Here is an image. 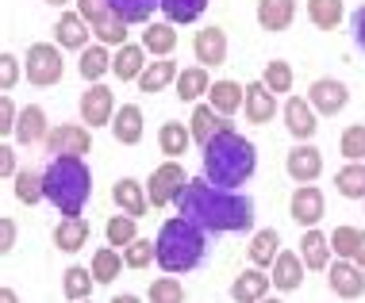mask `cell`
<instances>
[{
  "instance_id": "7a4b0ae2",
  "label": "cell",
  "mask_w": 365,
  "mask_h": 303,
  "mask_svg": "<svg viewBox=\"0 0 365 303\" xmlns=\"http://www.w3.org/2000/svg\"><path fill=\"white\" fill-rule=\"evenodd\" d=\"M254 169H258V150H254L250 139L235 134V127L220 131L204 146V177L220 188H239L254 177Z\"/></svg>"
},
{
  "instance_id": "f6af8a7d",
  "label": "cell",
  "mask_w": 365,
  "mask_h": 303,
  "mask_svg": "<svg viewBox=\"0 0 365 303\" xmlns=\"http://www.w3.org/2000/svg\"><path fill=\"white\" fill-rule=\"evenodd\" d=\"M150 303H185V288H181V280L173 277H158L154 285H150Z\"/></svg>"
},
{
  "instance_id": "74e56055",
  "label": "cell",
  "mask_w": 365,
  "mask_h": 303,
  "mask_svg": "<svg viewBox=\"0 0 365 303\" xmlns=\"http://www.w3.org/2000/svg\"><path fill=\"white\" fill-rule=\"evenodd\" d=\"M308 16L319 31H334L342 23V0H308Z\"/></svg>"
},
{
  "instance_id": "681fc988",
  "label": "cell",
  "mask_w": 365,
  "mask_h": 303,
  "mask_svg": "<svg viewBox=\"0 0 365 303\" xmlns=\"http://www.w3.org/2000/svg\"><path fill=\"white\" fill-rule=\"evenodd\" d=\"M16 85V54H0V89H12Z\"/></svg>"
},
{
  "instance_id": "bcb514c9",
  "label": "cell",
  "mask_w": 365,
  "mask_h": 303,
  "mask_svg": "<svg viewBox=\"0 0 365 303\" xmlns=\"http://www.w3.org/2000/svg\"><path fill=\"white\" fill-rule=\"evenodd\" d=\"M123 261H127V269H146V265H150V261H158V246H154V242H139V238H135L131 242V246H123Z\"/></svg>"
},
{
  "instance_id": "2e32d148",
  "label": "cell",
  "mask_w": 365,
  "mask_h": 303,
  "mask_svg": "<svg viewBox=\"0 0 365 303\" xmlns=\"http://www.w3.org/2000/svg\"><path fill=\"white\" fill-rule=\"evenodd\" d=\"M304 257H296L292 250H281L277 253V261L269 265V280H273V288H281V292H296L304 285Z\"/></svg>"
},
{
  "instance_id": "8fae6325",
  "label": "cell",
  "mask_w": 365,
  "mask_h": 303,
  "mask_svg": "<svg viewBox=\"0 0 365 303\" xmlns=\"http://www.w3.org/2000/svg\"><path fill=\"white\" fill-rule=\"evenodd\" d=\"M88 35H93V23L81 16V12H62L54 23V43L62 51H85L88 46Z\"/></svg>"
},
{
  "instance_id": "cb8c5ba5",
  "label": "cell",
  "mask_w": 365,
  "mask_h": 303,
  "mask_svg": "<svg viewBox=\"0 0 365 303\" xmlns=\"http://www.w3.org/2000/svg\"><path fill=\"white\" fill-rule=\"evenodd\" d=\"M85 242H88V223L81 219V215H66V219L54 227V246L62 253H77Z\"/></svg>"
},
{
  "instance_id": "c3c4849f",
  "label": "cell",
  "mask_w": 365,
  "mask_h": 303,
  "mask_svg": "<svg viewBox=\"0 0 365 303\" xmlns=\"http://www.w3.org/2000/svg\"><path fill=\"white\" fill-rule=\"evenodd\" d=\"M16 104L8 100V96H0V134H12L16 131Z\"/></svg>"
},
{
  "instance_id": "f1b7e54d",
  "label": "cell",
  "mask_w": 365,
  "mask_h": 303,
  "mask_svg": "<svg viewBox=\"0 0 365 303\" xmlns=\"http://www.w3.org/2000/svg\"><path fill=\"white\" fill-rule=\"evenodd\" d=\"M208 104L215 107V112H223V115H235L246 104V89H242V85H235V81H212Z\"/></svg>"
},
{
  "instance_id": "5bb4252c",
  "label": "cell",
  "mask_w": 365,
  "mask_h": 303,
  "mask_svg": "<svg viewBox=\"0 0 365 303\" xmlns=\"http://www.w3.org/2000/svg\"><path fill=\"white\" fill-rule=\"evenodd\" d=\"M284 169H289L292 181L312 184V181L323 173V154L315 150V146H292L289 158H284Z\"/></svg>"
},
{
  "instance_id": "44dd1931",
  "label": "cell",
  "mask_w": 365,
  "mask_h": 303,
  "mask_svg": "<svg viewBox=\"0 0 365 303\" xmlns=\"http://www.w3.org/2000/svg\"><path fill=\"white\" fill-rule=\"evenodd\" d=\"M273 280L265 277V272L254 265V269H246V272H239L235 277V285H231V296H235V303H262L265 299V288H269Z\"/></svg>"
},
{
  "instance_id": "603a6c76",
  "label": "cell",
  "mask_w": 365,
  "mask_h": 303,
  "mask_svg": "<svg viewBox=\"0 0 365 303\" xmlns=\"http://www.w3.org/2000/svg\"><path fill=\"white\" fill-rule=\"evenodd\" d=\"M296 19V0H258V23L265 31H289Z\"/></svg>"
},
{
  "instance_id": "ac0fdd59",
  "label": "cell",
  "mask_w": 365,
  "mask_h": 303,
  "mask_svg": "<svg viewBox=\"0 0 365 303\" xmlns=\"http://www.w3.org/2000/svg\"><path fill=\"white\" fill-rule=\"evenodd\" d=\"M192 54H196V62H204V65H223L227 62V35H223V27H204V31H196Z\"/></svg>"
},
{
  "instance_id": "8d00e7d4",
  "label": "cell",
  "mask_w": 365,
  "mask_h": 303,
  "mask_svg": "<svg viewBox=\"0 0 365 303\" xmlns=\"http://www.w3.org/2000/svg\"><path fill=\"white\" fill-rule=\"evenodd\" d=\"M93 285H96L93 269L70 265V269L62 272V288H66V296H70L73 303H85V299H88V292H93Z\"/></svg>"
},
{
  "instance_id": "f5cc1de1",
  "label": "cell",
  "mask_w": 365,
  "mask_h": 303,
  "mask_svg": "<svg viewBox=\"0 0 365 303\" xmlns=\"http://www.w3.org/2000/svg\"><path fill=\"white\" fill-rule=\"evenodd\" d=\"M77 4H81V16L85 19H96L108 8V0H77Z\"/></svg>"
},
{
  "instance_id": "7dc6e473",
  "label": "cell",
  "mask_w": 365,
  "mask_h": 303,
  "mask_svg": "<svg viewBox=\"0 0 365 303\" xmlns=\"http://www.w3.org/2000/svg\"><path fill=\"white\" fill-rule=\"evenodd\" d=\"M265 85H269L273 92H289L292 89V65L289 62H269L265 65V77H262Z\"/></svg>"
},
{
  "instance_id": "b9f144b4",
  "label": "cell",
  "mask_w": 365,
  "mask_h": 303,
  "mask_svg": "<svg viewBox=\"0 0 365 303\" xmlns=\"http://www.w3.org/2000/svg\"><path fill=\"white\" fill-rule=\"evenodd\" d=\"M339 150H342V158H346V161H365V123H354V127L342 131Z\"/></svg>"
},
{
  "instance_id": "277c9868",
  "label": "cell",
  "mask_w": 365,
  "mask_h": 303,
  "mask_svg": "<svg viewBox=\"0 0 365 303\" xmlns=\"http://www.w3.org/2000/svg\"><path fill=\"white\" fill-rule=\"evenodd\" d=\"M43 188L62 215H81L88 196H93V173H88L85 158L66 154V158H54L43 169Z\"/></svg>"
},
{
  "instance_id": "60d3db41",
  "label": "cell",
  "mask_w": 365,
  "mask_h": 303,
  "mask_svg": "<svg viewBox=\"0 0 365 303\" xmlns=\"http://www.w3.org/2000/svg\"><path fill=\"white\" fill-rule=\"evenodd\" d=\"M212 0H162V12L170 23H192V19H200V12Z\"/></svg>"
},
{
  "instance_id": "5b68a950",
  "label": "cell",
  "mask_w": 365,
  "mask_h": 303,
  "mask_svg": "<svg viewBox=\"0 0 365 303\" xmlns=\"http://www.w3.org/2000/svg\"><path fill=\"white\" fill-rule=\"evenodd\" d=\"M24 73L27 81L38 85V89H51V85L62 81L66 73V62H62V46H51V43H35L24 58Z\"/></svg>"
},
{
  "instance_id": "ee69618b",
  "label": "cell",
  "mask_w": 365,
  "mask_h": 303,
  "mask_svg": "<svg viewBox=\"0 0 365 303\" xmlns=\"http://www.w3.org/2000/svg\"><path fill=\"white\" fill-rule=\"evenodd\" d=\"M135 242V215H112L108 219V246H131Z\"/></svg>"
},
{
  "instance_id": "e575fe53",
  "label": "cell",
  "mask_w": 365,
  "mask_h": 303,
  "mask_svg": "<svg viewBox=\"0 0 365 303\" xmlns=\"http://www.w3.org/2000/svg\"><path fill=\"white\" fill-rule=\"evenodd\" d=\"M77 70H81V77L85 81H101V77L112 70V58H108V46L101 43V46H85L81 51V62H77Z\"/></svg>"
},
{
  "instance_id": "680465c9",
  "label": "cell",
  "mask_w": 365,
  "mask_h": 303,
  "mask_svg": "<svg viewBox=\"0 0 365 303\" xmlns=\"http://www.w3.org/2000/svg\"><path fill=\"white\" fill-rule=\"evenodd\" d=\"M262 303H281V299H269V296H265V299H262Z\"/></svg>"
},
{
  "instance_id": "7402d4cb",
  "label": "cell",
  "mask_w": 365,
  "mask_h": 303,
  "mask_svg": "<svg viewBox=\"0 0 365 303\" xmlns=\"http://www.w3.org/2000/svg\"><path fill=\"white\" fill-rule=\"evenodd\" d=\"M16 134H19V146H35V142H46V112L38 104H27L16 119Z\"/></svg>"
},
{
  "instance_id": "4fadbf2b",
  "label": "cell",
  "mask_w": 365,
  "mask_h": 303,
  "mask_svg": "<svg viewBox=\"0 0 365 303\" xmlns=\"http://www.w3.org/2000/svg\"><path fill=\"white\" fill-rule=\"evenodd\" d=\"M289 211H292V219L300 223V227H315V223L323 219V211H327V203H323V192L315 188V184H304V188L292 192Z\"/></svg>"
},
{
  "instance_id": "816d5d0a",
  "label": "cell",
  "mask_w": 365,
  "mask_h": 303,
  "mask_svg": "<svg viewBox=\"0 0 365 303\" xmlns=\"http://www.w3.org/2000/svg\"><path fill=\"white\" fill-rule=\"evenodd\" d=\"M0 173H4V177H16V150L12 146H0Z\"/></svg>"
},
{
  "instance_id": "836d02e7",
  "label": "cell",
  "mask_w": 365,
  "mask_h": 303,
  "mask_svg": "<svg viewBox=\"0 0 365 303\" xmlns=\"http://www.w3.org/2000/svg\"><path fill=\"white\" fill-rule=\"evenodd\" d=\"M143 46L150 54H158V58H170L173 51H177V31H173V23H150L143 31Z\"/></svg>"
},
{
  "instance_id": "e0dca14e",
  "label": "cell",
  "mask_w": 365,
  "mask_h": 303,
  "mask_svg": "<svg viewBox=\"0 0 365 303\" xmlns=\"http://www.w3.org/2000/svg\"><path fill=\"white\" fill-rule=\"evenodd\" d=\"M284 127H289V134L296 142H308L312 134H315V107L312 100H300V96H292L289 104H284Z\"/></svg>"
},
{
  "instance_id": "d6a6232c",
  "label": "cell",
  "mask_w": 365,
  "mask_h": 303,
  "mask_svg": "<svg viewBox=\"0 0 365 303\" xmlns=\"http://www.w3.org/2000/svg\"><path fill=\"white\" fill-rule=\"evenodd\" d=\"M123 265H127V261L115 253V246H104V250L93 253V265H88V269H93L96 285H112V280L123 272Z\"/></svg>"
},
{
  "instance_id": "7bdbcfd3",
  "label": "cell",
  "mask_w": 365,
  "mask_h": 303,
  "mask_svg": "<svg viewBox=\"0 0 365 303\" xmlns=\"http://www.w3.org/2000/svg\"><path fill=\"white\" fill-rule=\"evenodd\" d=\"M177 77V70H173V62H150L143 70V92H162L165 85H170Z\"/></svg>"
},
{
  "instance_id": "ab89813d",
  "label": "cell",
  "mask_w": 365,
  "mask_h": 303,
  "mask_svg": "<svg viewBox=\"0 0 365 303\" xmlns=\"http://www.w3.org/2000/svg\"><path fill=\"white\" fill-rule=\"evenodd\" d=\"M12 184H16L19 203H27V208L46 196V188H43V173H35V169H19L16 177H12Z\"/></svg>"
},
{
  "instance_id": "6f0895ef",
  "label": "cell",
  "mask_w": 365,
  "mask_h": 303,
  "mask_svg": "<svg viewBox=\"0 0 365 303\" xmlns=\"http://www.w3.org/2000/svg\"><path fill=\"white\" fill-rule=\"evenodd\" d=\"M46 4H70V0H46Z\"/></svg>"
},
{
  "instance_id": "f546056e",
  "label": "cell",
  "mask_w": 365,
  "mask_h": 303,
  "mask_svg": "<svg viewBox=\"0 0 365 303\" xmlns=\"http://www.w3.org/2000/svg\"><path fill=\"white\" fill-rule=\"evenodd\" d=\"M277 246H281V234L269 227V230H258V234H254L250 246H246V253H250V261H254L258 269H269L273 261H277V253H281Z\"/></svg>"
},
{
  "instance_id": "7c38bea8",
  "label": "cell",
  "mask_w": 365,
  "mask_h": 303,
  "mask_svg": "<svg viewBox=\"0 0 365 303\" xmlns=\"http://www.w3.org/2000/svg\"><path fill=\"white\" fill-rule=\"evenodd\" d=\"M242 112H246V119H250V123L265 127L273 115H277V92H273L265 81L246 85V104H242Z\"/></svg>"
},
{
  "instance_id": "52a82bcc",
  "label": "cell",
  "mask_w": 365,
  "mask_h": 303,
  "mask_svg": "<svg viewBox=\"0 0 365 303\" xmlns=\"http://www.w3.org/2000/svg\"><path fill=\"white\" fill-rule=\"evenodd\" d=\"M88 150H93V134H88V127L62 123V127H54V131L46 134V154H54V158H66V154L85 158Z\"/></svg>"
},
{
  "instance_id": "83f0119b",
  "label": "cell",
  "mask_w": 365,
  "mask_h": 303,
  "mask_svg": "<svg viewBox=\"0 0 365 303\" xmlns=\"http://www.w3.org/2000/svg\"><path fill=\"white\" fill-rule=\"evenodd\" d=\"M88 23H93V35L101 38L104 46H123V43H127V19L115 16L112 4H108L96 19H88Z\"/></svg>"
},
{
  "instance_id": "30bf717a",
  "label": "cell",
  "mask_w": 365,
  "mask_h": 303,
  "mask_svg": "<svg viewBox=\"0 0 365 303\" xmlns=\"http://www.w3.org/2000/svg\"><path fill=\"white\" fill-rule=\"evenodd\" d=\"M308 100H312V107L319 115H339L342 107L350 104V89L342 81H334V77H319V81L312 85Z\"/></svg>"
},
{
  "instance_id": "9f6ffc18",
  "label": "cell",
  "mask_w": 365,
  "mask_h": 303,
  "mask_svg": "<svg viewBox=\"0 0 365 303\" xmlns=\"http://www.w3.org/2000/svg\"><path fill=\"white\" fill-rule=\"evenodd\" d=\"M112 303H143V299H139V296H127V292H123V296H115Z\"/></svg>"
},
{
  "instance_id": "484cf974",
  "label": "cell",
  "mask_w": 365,
  "mask_h": 303,
  "mask_svg": "<svg viewBox=\"0 0 365 303\" xmlns=\"http://www.w3.org/2000/svg\"><path fill=\"white\" fill-rule=\"evenodd\" d=\"M331 253H334V246H331L327 234H319V230L308 227V234L300 238V257H304V265L315 269V272H323V269H327V257H331Z\"/></svg>"
},
{
  "instance_id": "f35d334b",
  "label": "cell",
  "mask_w": 365,
  "mask_h": 303,
  "mask_svg": "<svg viewBox=\"0 0 365 303\" xmlns=\"http://www.w3.org/2000/svg\"><path fill=\"white\" fill-rule=\"evenodd\" d=\"M112 4V12L127 19V23H143V19H150L158 8H162V0H108Z\"/></svg>"
},
{
  "instance_id": "f907efd6",
  "label": "cell",
  "mask_w": 365,
  "mask_h": 303,
  "mask_svg": "<svg viewBox=\"0 0 365 303\" xmlns=\"http://www.w3.org/2000/svg\"><path fill=\"white\" fill-rule=\"evenodd\" d=\"M16 246V223L12 219H0V253H8Z\"/></svg>"
},
{
  "instance_id": "4316f807",
  "label": "cell",
  "mask_w": 365,
  "mask_h": 303,
  "mask_svg": "<svg viewBox=\"0 0 365 303\" xmlns=\"http://www.w3.org/2000/svg\"><path fill=\"white\" fill-rule=\"evenodd\" d=\"M331 246H334V253H339V257L358 261V265L365 269V230L334 227V230H331Z\"/></svg>"
},
{
  "instance_id": "d4e9b609",
  "label": "cell",
  "mask_w": 365,
  "mask_h": 303,
  "mask_svg": "<svg viewBox=\"0 0 365 303\" xmlns=\"http://www.w3.org/2000/svg\"><path fill=\"white\" fill-rule=\"evenodd\" d=\"M146 54H150L146 46L123 43L120 51H115V58H112V73L120 77V81H135V77H143V70H146L143 58H146Z\"/></svg>"
},
{
  "instance_id": "9a60e30c",
  "label": "cell",
  "mask_w": 365,
  "mask_h": 303,
  "mask_svg": "<svg viewBox=\"0 0 365 303\" xmlns=\"http://www.w3.org/2000/svg\"><path fill=\"white\" fill-rule=\"evenodd\" d=\"M189 131H192V142H200V150H204V146H208L220 131H231V123H227V115L215 112L212 104H200V107H192Z\"/></svg>"
},
{
  "instance_id": "d590c367",
  "label": "cell",
  "mask_w": 365,
  "mask_h": 303,
  "mask_svg": "<svg viewBox=\"0 0 365 303\" xmlns=\"http://www.w3.org/2000/svg\"><path fill=\"white\" fill-rule=\"evenodd\" d=\"M192 142V131L185 123H162V131H158V146H162V154H170V158H181L185 150H189Z\"/></svg>"
},
{
  "instance_id": "8992f818",
  "label": "cell",
  "mask_w": 365,
  "mask_h": 303,
  "mask_svg": "<svg viewBox=\"0 0 365 303\" xmlns=\"http://www.w3.org/2000/svg\"><path fill=\"white\" fill-rule=\"evenodd\" d=\"M185 184H189V177H185L181 161L170 158L165 165H158V169L150 173V181H146V192H150V203H154V208H165V203L181 200Z\"/></svg>"
},
{
  "instance_id": "4dcf8cb0",
  "label": "cell",
  "mask_w": 365,
  "mask_h": 303,
  "mask_svg": "<svg viewBox=\"0 0 365 303\" xmlns=\"http://www.w3.org/2000/svg\"><path fill=\"white\" fill-rule=\"evenodd\" d=\"M212 89V77H208V65H192V70H181L177 73V96L185 104H192L196 96H204Z\"/></svg>"
},
{
  "instance_id": "d6986e66",
  "label": "cell",
  "mask_w": 365,
  "mask_h": 303,
  "mask_svg": "<svg viewBox=\"0 0 365 303\" xmlns=\"http://www.w3.org/2000/svg\"><path fill=\"white\" fill-rule=\"evenodd\" d=\"M112 200L120 203V211L135 215V219H143V215L154 208V203H150V192H143V184H139V181H131V177L115 181V188H112Z\"/></svg>"
},
{
  "instance_id": "1f68e13d",
  "label": "cell",
  "mask_w": 365,
  "mask_h": 303,
  "mask_svg": "<svg viewBox=\"0 0 365 303\" xmlns=\"http://www.w3.org/2000/svg\"><path fill=\"white\" fill-rule=\"evenodd\" d=\"M334 184L346 200H365V161H346L334 173Z\"/></svg>"
},
{
  "instance_id": "db71d44e",
  "label": "cell",
  "mask_w": 365,
  "mask_h": 303,
  "mask_svg": "<svg viewBox=\"0 0 365 303\" xmlns=\"http://www.w3.org/2000/svg\"><path fill=\"white\" fill-rule=\"evenodd\" d=\"M354 38H358V46L365 51V4L358 8V16H354Z\"/></svg>"
},
{
  "instance_id": "ba28073f",
  "label": "cell",
  "mask_w": 365,
  "mask_h": 303,
  "mask_svg": "<svg viewBox=\"0 0 365 303\" xmlns=\"http://www.w3.org/2000/svg\"><path fill=\"white\" fill-rule=\"evenodd\" d=\"M327 280H331V292H334V296H342V299L365 296V272H361L358 261L339 257L334 265H327Z\"/></svg>"
},
{
  "instance_id": "ffe728a7",
  "label": "cell",
  "mask_w": 365,
  "mask_h": 303,
  "mask_svg": "<svg viewBox=\"0 0 365 303\" xmlns=\"http://www.w3.org/2000/svg\"><path fill=\"white\" fill-rule=\"evenodd\" d=\"M143 107L139 104H123V107H115V119H112V134H115V142H123V146H135L143 139Z\"/></svg>"
},
{
  "instance_id": "9c48e42d",
  "label": "cell",
  "mask_w": 365,
  "mask_h": 303,
  "mask_svg": "<svg viewBox=\"0 0 365 303\" xmlns=\"http://www.w3.org/2000/svg\"><path fill=\"white\" fill-rule=\"evenodd\" d=\"M81 119L88 127H104L115 119V92L108 85H93L81 92Z\"/></svg>"
},
{
  "instance_id": "6da1fadb",
  "label": "cell",
  "mask_w": 365,
  "mask_h": 303,
  "mask_svg": "<svg viewBox=\"0 0 365 303\" xmlns=\"http://www.w3.org/2000/svg\"><path fill=\"white\" fill-rule=\"evenodd\" d=\"M177 211L185 219H192L196 227H204L208 234H227V230L242 234L254 227V200L235 188H220L204 173L185 184L181 200H177Z\"/></svg>"
},
{
  "instance_id": "11a10c76",
  "label": "cell",
  "mask_w": 365,
  "mask_h": 303,
  "mask_svg": "<svg viewBox=\"0 0 365 303\" xmlns=\"http://www.w3.org/2000/svg\"><path fill=\"white\" fill-rule=\"evenodd\" d=\"M0 303H19V296L12 288H0Z\"/></svg>"
},
{
  "instance_id": "3957f363",
  "label": "cell",
  "mask_w": 365,
  "mask_h": 303,
  "mask_svg": "<svg viewBox=\"0 0 365 303\" xmlns=\"http://www.w3.org/2000/svg\"><path fill=\"white\" fill-rule=\"evenodd\" d=\"M154 246H158V265L177 277V272H189L208 257V230L196 227L185 215H177V219L162 223Z\"/></svg>"
}]
</instances>
